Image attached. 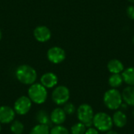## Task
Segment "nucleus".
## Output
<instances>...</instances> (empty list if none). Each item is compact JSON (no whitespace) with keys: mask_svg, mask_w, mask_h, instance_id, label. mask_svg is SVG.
Returning <instances> with one entry per match:
<instances>
[{"mask_svg":"<svg viewBox=\"0 0 134 134\" xmlns=\"http://www.w3.org/2000/svg\"><path fill=\"white\" fill-rule=\"evenodd\" d=\"M49 117L53 125H63L66 121L67 115L62 108H56L51 111Z\"/></svg>","mask_w":134,"mask_h":134,"instance_id":"nucleus-12","label":"nucleus"},{"mask_svg":"<svg viewBox=\"0 0 134 134\" xmlns=\"http://www.w3.org/2000/svg\"><path fill=\"white\" fill-rule=\"evenodd\" d=\"M123 82V79L121 74H111L108 78V84L113 89L120 87Z\"/></svg>","mask_w":134,"mask_h":134,"instance_id":"nucleus-18","label":"nucleus"},{"mask_svg":"<svg viewBox=\"0 0 134 134\" xmlns=\"http://www.w3.org/2000/svg\"><path fill=\"white\" fill-rule=\"evenodd\" d=\"M10 132L13 134H23L24 125L19 120H13L10 123Z\"/></svg>","mask_w":134,"mask_h":134,"instance_id":"nucleus-20","label":"nucleus"},{"mask_svg":"<svg viewBox=\"0 0 134 134\" xmlns=\"http://www.w3.org/2000/svg\"><path fill=\"white\" fill-rule=\"evenodd\" d=\"M32 107V102L27 96H21L18 97L13 104V110L16 115H25Z\"/></svg>","mask_w":134,"mask_h":134,"instance_id":"nucleus-7","label":"nucleus"},{"mask_svg":"<svg viewBox=\"0 0 134 134\" xmlns=\"http://www.w3.org/2000/svg\"><path fill=\"white\" fill-rule=\"evenodd\" d=\"M126 15L130 20H134V5H130L126 8Z\"/></svg>","mask_w":134,"mask_h":134,"instance_id":"nucleus-24","label":"nucleus"},{"mask_svg":"<svg viewBox=\"0 0 134 134\" xmlns=\"http://www.w3.org/2000/svg\"><path fill=\"white\" fill-rule=\"evenodd\" d=\"M2 39V31H1V29H0V40Z\"/></svg>","mask_w":134,"mask_h":134,"instance_id":"nucleus-28","label":"nucleus"},{"mask_svg":"<svg viewBox=\"0 0 134 134\" xmlns=\"http://www.w3.org/2000/svg\"><path fill=\"white\" fill-rule=\"evenodd\" d=\"M48 60L55 64L62 63L66 58V53L64 49L59 46H53L49 49L47 52Z\"/></svg>","mask_w":134,"mask_h":134,"instance_id":"nucleus-8","label":"nucleus"},{"mask_svg":"<svg viewBox=\"0 0 134 134\" xmlns=\"http://www.w3.org/2000/svg\"><path fill=\"white\" fill-rule=\"evenodd\" d=\"M130 3H132L133 5H134V0H128Z\"/></svg>","mask_w":134,"mask_h":134,"instance_id":"nucleus-27","label":"nucleus"},{"mask_svg":"<svg viewBox=\"0 0 134 134\" xmlns=\"http://www.w3.org/2000/svg\"><path fill=\"white\" fill-rule=\"evenodd\" d=\"M51 31L46 26H38L34 30V36L38 42H46L49 41L51 38Z\"/></svg>","mask_w":134,"mask_h":134,"instance_id":"nucleus-10","label":"nucleus"},{"mask_svg":"<svg viewBox=\"0 0 134 134\" xmlns=\"http://www.w3.org/2000/svg\"><path fill=\"white\" fill-rule=\"evenodd\" d=\"M29 134H50V129L46 125L38 123L31 128Z\"/></svg>","mask_w":134,"mask_h":134,"instance_id":"nucleus-19","label":"nucleus"},{"mask_svg":"<svg viewBox=\"0 0 134 134\" xmlns=\"http://www.w3.org/2000/svg\"><path fill=\"white\" fill-rule=\"evenodd\" d=\"M16 113L13 108L2 105L0 106V123L1 124H10L15 120Z\"/></svg>","mask_w":134,"mask_h":134,"instance_id":"nucleus-9","label":"nucleus"},{"mask_svg":"<svg viewBox=\"0 0 134 134\" xmlns=\"http://www.w3.org/2000/svg\"><path fill=\"white\" fill-rule=\"evenodd\" d=\"M63 109L64 111V112L66 113L67 115H72L76 112V107L75 106V104L71 102H67L66 104H64L63 105Z\"/></svg>","mask_w":134,"mask_h":134,"instance_id":"nucleus-23","label":"nucleus"},{"mask_svg":"<svg viewBox=\"0 0 134 134\" xmlns=\"http://www.w3.org/2000/svg\"><path fill=\"white\" fill-rule=\"evenodd\" d=\"M132 42H133V44L134 46V36L133 37V38H132Z\"/></svg>","mask_w":134,"mask_h":134,"instance_id":"nucleus-29","label":"nucleus"},{"mask_svg":"<svg viewBox=\"0 0 134 134\" xmlns=\"http://www.w3.org/2000/svg\"><path fill=\"white\" fill-rule=\"evenodd\" d=\"M35 119L38 124L46 125L49 127L53 125L50 120L49 114L46 110H39L35 115Z\"/></svg>","mask_w":134,"mask_h":134,"instance_id":"nucleus-16","label":"nucleus"},{"mask_svg":"<svg viewBox=\"0 0 134 134\" xmlns=\"http://www.w3.org/2000/svg\"><path fill=\"white\" fill-rule=\"evenodd\" d=\"M86 126L82 122H77L71 127L70 134H85Z\"/></svg>","mask_w":134,"mask_h":134,"instance_id":"nucleus-21","label":"nucleus"},{"mask_svg":"<svg viewBox=\"0 0 134 134\" xmlns=\"http://www.w3.org/2000/svg\"><path fill=\"white\" fill-rule=\"evenodd\" d=\"M106 134H119V133H118V132H116V131H115V130H109V131L106 132Z\"/></svg>","mask_w":134,"mask_h":134,"instance_id":"nucleus-26","label":"nucleus"},{"mask_svg":"<svg viewBox=\"0 0 134 134\" xmlns=\"http://www.w3.org/2000/svg\"><path fill=\"white\" fill-rule=\"evenodd\" d=\"M1 131H2V124L0 123V133H1Z\"/></svg>","mask_w":134,"mask_h":134,"instance_id":"nucleus-30","label":"nucleus"},{"mask_svg":"<svg viewBox=\"0 0 134 134\" xmlns=\"http://www.w3.org/2000/svg\"><path fill=\"white\" fill-rule=\"evenodd\" d=\"M111 118L113 121V125L118 128L124 127L128 122V118L126 115L120 110H116Z\"/></svg>","mask_w":134,"mask_h":134,"instance_id":"nucleus-13","label":"nucleus"},{"mask_svg":"<svg viewBox=\"0 0 134 134\" xmlns=\"http://www.w3.org/2000/svg\"><path fill=\"white\" fill-rule=\"evenodd\" d=\"M76 115L79 121L83 123L86 128L93 126V119L94 112L93 108L88 104H82L76 110Z\"/></svg>","mask_w":134,"mask_h":134,"instance_id":"nucleus-5","label":"nucleus"},{"mask_svg":"<svg viewBox=\"0 0 134 134\" xmlns=\"http://www.w3.org/2000/svg\"><path fill=\"white\" fill-rule=\"evenodd\" d=\"M123 82L128 86H134V67H130L125 68L122 72Z\"/></svg>","mask_w":134,"mask_h":134,"instance_id":"nucleus-17","label":"nucleus"},{"mask_svg":"<svg viewBox=\"0 0 134 134\" xmlns=\"http://www.w3.org/2000/svg\"><path fill=\"white\" fill-rule=\"evenodd\" d=\"M51 97L55 104L58 106H63L64 104L69 101L70 90L65 86H57L52 92Z\"/></svg>","mask_w":134,"mask_h":134,"instance_id":"nucleus-6","label":"nucleus"},{"mask_svg":"<svg viewBox=\"0 0 134 134\" xmlns=\"http://www.w3.org/2000/svg\"><path fill=\"white\" fill-rule=\"evenodd\" d=\"M104 104L107 108L112 111L118 110L122 104V93L117 89H110L107 90L103 97Z\"/></svg>","mask_w":134,"mask_h":134,"instance_id":"nucleus-3","label":"nucleus"},{"mask_svg":"<svg viewBox=\"0 0 134 134\" xmlns=\"http://www.w3.org/2000/svg\"><path fill=\"white\" fill-rule=\"evenodd\" d=\"M85 134H99V131L95 127H89L86 128Z\"/></svg>","mask_w":134,"mask_h":134,"instance_id":"nucleus-25","label":"nucleus"},{"mask_svg":"<svg viewBox=\"0 0 134 134\" xmlns=\"http://www.w3.org/2000/svg\"><path fill=\"white\" fill-rule=\"evenodd\" d=\"M50 134H70V132L63 125H56L50 129Z\"/></svg>","mask_w":134,"mask_h":134,"instance_id":"nucleus-22","label":"nucleus"},{"mask_svg":"<svg viewBox=\"0 0 134 134\" xmlns=\"http://www.w3.org/2000/svg\"><path fill=\"white\" fill-rule=\"evenodd\" d=\"M107 68L111 74H122L124 71V64L118 59H112L108 61Z\"/></svg>","mask_w":134,"mask_h":134,"instance_id":"nucleus-14","label":"nucleus"},{"mask_svg":"<svg viewBox=\"0 0 134 134\" xmlns=\"http://www.w3.org/2000/svg\"><path fill=\"white\" fill-rule=\"evenodd\" d=\"M16 79L24 85L31 86L37 80L38 75L34 68L27 64L19 66L15 72Z\"/></svg>","mask_w":134,"mask_h":134,"instance_id":"nucleus-1","label":"nucleus"},{"mask_svg":"<svg viewBox=\"0 0 134 134\" xmlns=\"http://www.w3.org/2000/svg\"><path fill=\"white\" fill-rule=\"evenodd\" d=\"M93 126L99 132L106 133L113 127L112 118L106 112H98L94 114L93 119Z\"/></svg>","mask_w":134,"mask_h":134,"instance_id":"nucleus-4","label":"nucleus"},{"mask_svg":"<svg viewBox=\"0 0 134 134\" xmlns=\"http://www.w3.org/2000/svg\"><path fill=\"white\" fill-rule=\"evenodd\" d=\"M122 100L128 106L134 107V86H128L122 90Z\"/></svg>","mask_w":134,"mask_h":134,"instance_id":"nucleus-15","label":"nucleus"},{"mask_svg":"<svg viewBox=\"0 0 134 134\" xmlns=\"http://www.w3.org/2000/svg\"><path fill=\"white\" fill-rule=\"evenodd\" d=\"M40 83L46 89L55 88L58 83V77L53 72H46L41 76Z\"/></svg>","mask_w":134,"mask_h":134,"instance_id":"nucleus-11","label":"nucleus"},{"mask_svg":"<svg viewBox=\"0 0 134 134\" xmlns=\"http://www.w3.org/2000/svg\"><path fill=\"white\" fill-rule=\"evenodd\" d=\"M132 114H133V116L134 117V109L133 110V111H132Z\"/></svg>","mask_w":134,"mask_h":134,"instance_id":"nucleus-31","label":"nucleus"},{"mask_svg":"<svg viewBox=\"0 0 134 134\" xmlns=\"http://www.w3.org/2000/svg\"><path fill=\"white\" fill-rule=\"evenodd\" d=\"M27 97L32 103L40 105L44 104L48 98V91L41 83H33L27 90Z\"/></svg>","mask_w":134,"mask_h":134,"instance_id":"nucleus-2","label":"nucleus"}]
</instances>
